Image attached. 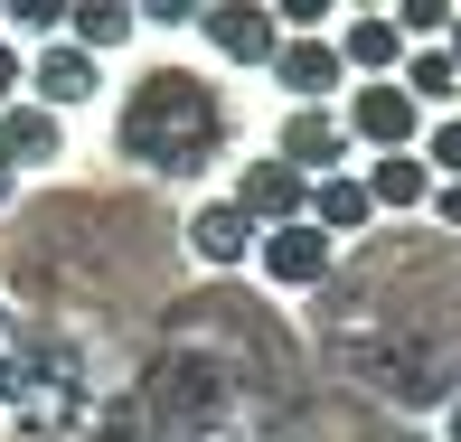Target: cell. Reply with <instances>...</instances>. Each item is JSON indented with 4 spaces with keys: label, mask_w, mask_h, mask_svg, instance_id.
<instances>
[{
    "label": "cell",
    "mask_w": 461,
    "mask_h": 442,
    "mask_svg": "<svg viewBox=\"0 0 461 442\" xmlns=\"http://www.w3.org/2000/svg\"><path fill=\"white\" fill-rule=\"evenodd\" d=\"M113 151L132 160V170H151V179L217 170V151H226V95L207 86L198 67H170V57H160V67H141L132 95H122Z\"/></svg>",
    "instance_id": "6da1fadb"
},
{
    "label": "cell",
    "mask_w": 461,
    "mask_h": 442,
    "mask_svg": "<svg viewBox=\"0 0 461 442\" xmlns=\"http://www.w3.org/2000/svg\"><path fill=\"white\" fill-rule=\"evenodd\" d=\"M226 207H236L255 236H274V226H302V217H311V179H292L283 160L264 151V160H245V170H236V198H226Z\"/></svg>",
    "instance_id": "7a4b0ae2"
},
{
    "label": "cell",
    "mask_w": 461,
    "mask_h": 442,
    "mask_svg": "<svg viewBox=\"0 0 461 442\" xmlns=\"http://www.w3.org/2000/svg\"><path fill=\"white\" fill-rule=\"evenodd\" d=\"M274 160H283L292 179H339V170H348V132H339V113H330V104H321V113H302V104H292L283 132H274Z\"/></svg>",
    "instance_id": "3957f363"
},
{
    "label": "cell",
    "mask_w": 461,
    "mask_h": 442,
    "mask_svg": "<svg viewBox=\"0 0 461 442\" xmlns=\"http://www.w3.org/2000/svg\"><path fill=\"white\" fill-rule=\"evenodd\" d=\"M339 132L367 141V151L386 160V151H414V141H424V113H414L395 86H358V95H348V113H339Z\"/></svg>",
    "instance_id": "277c9868"
},
{
    "label": "cell",
    "mask_w": 461,
    "mask_h": 442,
    "mask_svg": "<svg viewBox=\"0 0 461 442\" xmlns=\"http://www.w3.org/2000/svg\"><path fill=\"white\" fill-rule=\"evenodd\" d=\"M255 255H264V273H274V283H292V292H321L330 283V264H339V245L321 236V226H274V236H255Z\"/></svg>",
    "instance_id": "5b68a950"
},
{
    "label": "cell",
    "mask_w": 461,
    "mask_h": 442,
    "mask_svg": "<svg viewBox=\"0 0 461 442\" xmlns=\"http://www.w3.org/2000/svg\"><path fill=\"white\" fill-rule=\"evenodd\" d=\"M198 29H207V48L236 57V67H274V48H283L274 10H255V0H217V10H198Z\"/></svg>",
    "instance_id": "8992f818"
},
{
    "label": "cell",
    "mask_w": 461,
    "mask_h": 442,
    "mask_svg": "<svg viewBox=\"0 0 461 442\" xmlns=\"http://www.w3.org/2000/svg\"><path fill=\"white\" fill-rule=\"evenodd\" d=\"M86 95H104V67H95L86 48L57 38V48L29 57V104H38V113H67V104H86Z\"/></svg>",
    "instance_id": "52a82bcc"
},
{
    "label": "cell",
    "mask_w": 461,
    "mask_h": 442,
    "mask_svg": "<svg viewBox=\"0 0 461 442\" xmlns=\"http://www.w3.org/2000/svg\"><path fill=\"white\" fill-rule=\"evenodd\" d=\"M57 151H67V122H57V113H38V104L29 95H19V104H0V170H57Z\"/></svg>",
    "instance_id": "ba28073f"
},
{
    "label": "cell",
    "mask_w": 461,
    "mask_h": 442,
    "mask_svg": "<svg viewBox=\"0 0 461 442\" xmlns=\"http://www.w3.org/2000/svg\"><path fill=\"white\" fill-rule=\"evenodd\" d=\"M339 48H330V38H283V48H274V86L283 95H302V113H321V104L330 95H339Z\"/></svg>",
    "instance_id": "9c48e42d"
},
{
    "label": "cell",
    "mask_w": 461,
    "mask_h": 442,
    "mask_svg": "<svg viewBox=\"0 0 461 442\" xmlns=\"http://www.w3.org/2000/svg\"><path fill=\"white\" fill-rule=\"evenodd\" d=\"M330 48H339V67H358L367 86H395V67H405V38H395V19H386V10L348 19V29L330 38Z\"/></svg>",
    "instance_id": "30bf717a"
},
{
    "label": "cell",
    "mask_w": 461,
    "mask_h": 442,
    "mask_svg": "<svg viewBox=\"0 0 461 442\" xmlns=\"http://www.w3.org/2000/svg\"><path fill=\"white\" fill-rule=\"evenodd\" d=\"M179 236H188V255H198V264H217V273L255 255V226H245V217H236V207H226V198L188 207V226H179Z\"/></svg>",
    "instance_id": "8fae6325"
},
{
    "label": "cell",
    "mask_w": 461,
    "mask_h": 442,
    "mask_svg": "<svg viewBox=\"0 0 461 442\" xmlns=\"http://www.w3.org/2000/svg\"><path fill=\"white\" fill-rule=\"evenodd\" d=\"M367 207H395V217H405V207H424L433 198V170H424V160H414V151H386V160H367Z\"/></svg>",
    "instance_id": "7c38bea8"
},
{
    "label": "cell",
    "mask_w": 461,
    "mask_h": 442,
    "mask_svg": "<svg viewBox=\"0 0 461 442\" xmlns=\"http://www.w3.org/2000/svg\"><path fill=\"white\" fill-rule=\"evenodd\" d=\"M132 29H141V19L122 10V0H86V10H67V48H86L95 67H104L113 48H132Z\"/></svg>",
    "instance_id": "4fadbf2b"
},
{
    "label": "cell",
    "mask_w": 461,
    "mask_h": 442,
    "mask_svg": "<svg viewBox=\"0 0 461 442\" xmlns=\"http://www.w3.org/2000/svg\"><path fill=\"white\" fill-rule=\"evenodd\" d=\"M367 217H376V207H367V188L348 179V170H339V179H311V226H321L330 245H339V236H358Z\"/></svg>",
    "instance_id": "5bb4252c"
},
{
    "label": "cell",
    "mask_w": 461,
    "mask_h": 442,
    "mask_svg": "<svg viewBox=\"0 0 461 442\" xmlns=\"http://www.w3.org/2000/svg\"><path fill=\"white\" fill-rule=\"evenodd\" d=\"M395 95L414 104V113H424V104H452L461 95V67L443 48H405V67H395Z\"/></svg>",
    "instance_id": "9a60e30c"
},
{
    "label": "cell",
    "mask_w": 461,
    "mask_h": 442,
    "mask_svg": "<svg viewBox=\"0 0 461 442\" xmlns=\"http://www.w3.org/2000/svg\"><path fill=\"white\" fill-rule=\"evenodd\" d=\"M0 19H10L19 38H38V48H57V38H67V10H57V0H10Z\"/></svg>",
    "instance_id": "2e32d148"
},
{
    "label": "cell",
    "mask_w": 461,
    "mask_h": 442,
    "mask_svg": "<svg viewBox=\"0 0 461 442\" xmlns=\"http://www.w3.org/2000/svg\"><path fill=\"white\" fill-rule=\"evenodd\" d=\"M414 160H424V170H443V179H461V113H443V122H433Z\"/></svg>",
    "instance_id": "e0dca14e"
},
{
    "label": "cell",
    "mask_w": 461,
    "mask_h": 442,
    "mask_svg": "<svg viewBox=\"0 0 461 442\" xmlns=\"http://www.w3.org/2000/svg\"><path fill=\"white\" fill-rule=\"evenodd\" d=\"M424 207H433V217H443L452 236H461V179H433V198H424Z\"/></svg>",
    "instance_id": "ac0fdd59"
},
{
    "label": "cell",
    "mask_w": 461,
    "mask_h": 442,
    "mask_svg": "<svg viewBox=\"0 0 461 442\" xmlns=\"http://www.w3.org/2000/svg\"><path fill=\"white\" fill-rule=\"evenodd\" d=\"M19 86H29V67H19V48L0 38V104H19Z\"/></svg>",
    "instance_id": "d6986e66"
},
{
    "label": "cell",
    "mask_w": 461,
    "mask_h": 442,
    "mask_svg": "<svg viewBox=\"0 0 461 442\" xmlns=\"http://www.w3.org/2000/svg\"><path fill=\"white\" fill-rule=\"evenodd\" d=\"M443 57H452V67H461V10H452V29H443Z\"/></svg>",
    "instance_id": "ffe728a7"
},
{
    "label": "cell",
    "mask_w": 461,
    "mask_h": 442,
    "mask_svg": "<svg viewBox=\"0 0 461 442\" xmlns=\"http://www.w3.org/2000/svg\"><path fill=\"white\" fill-rule=\"evenodd\" d=\"M443 433H452V442H461V395H452V414H443Z\"/></svg>",
    "instance_id": "44dd1931"
},
{
    "label": "cell",
    "mask_w": 461,
    "mask_h": 442,
    "mask_svg": "<svg viewBox=\"0 0 461 442\" xmlns=\"http://www.w3.org/2000/svg\"><path fill=\"white\" fill-rule=\"evenodd\" d=\"M10 198H19V179H10V170H0V207H10Z\"/></svg>",
    "instance_id": "7402d4cb"
}]
</instances>
